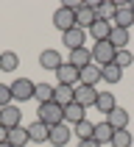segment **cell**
<instances>
[{
  "label": "cell",
  "instance_id": "1",
  "mask_svg": "<svg viewBox=\"0 0 134 147\" xmlns=\"http://www.w3.org/2000/svg\"><path fill=\"white\" fill-rule=\"evenodd\" d=\"M39 122H45L48 128H53V125H59V122H64V108L59 106V103H42L39 106Z\"/></svg>",
  "mask_w": 134,
  "mask_h": 147
},
{
  "label": "cell",
  "instance_id": "2",
  "mask_svg": "<svg viewBox=\"0 0 134 147\" xmlns=\"http://www.w3.org/2000/svg\"><path fill=\"white\" fill-rule=\"evenodd\" d=\"M8 89H11V97L17 103H25V100H34V89H36V83L31 78H17L14 83H8Z\"/></svg>",
  "mask_w": 134,
  "mask_h": 147
},
{
  "label": "cell",
  "instance_id": "3",
  "mask_svg": "<svg viewBox=\"0 0 134 147\" xmlns=\"http://www.w3.org/2000/svg\"><path fill=\"white\" fill-rule=\"evenodd\" d=\"M90 50H92V64H98V67L112 64V61H115V53H117V50L109 45V39L106 42H95Z\"/></svg>",
  "mask_w": 134,
  "mask_h": 147
},
{
  "label": "cell",
  "instance_id": "4",
  "mask_svg": "<svg viewBox=\"0 0 134 147\" xmlns=\"http://www.w3.org/2000/svg\"><path fill=\"white\" fill-rule=\"evenodd\" d=\"M53 25H56L62 33L70 31V28H75V11L67 8V6H59L56 11H53Z\"/></svg>",
  "mask_w": 134,
  "mask_h": 147
},
{
  "label": "cell",
  "instance_id": "5",
  "mask_svg": "<svg viewBox=\"0 0 134 147\" xmlns=\"http://www.w3.org/2000/svg\"><path fill=\"white\" fill-rule=\"evenodd\" d=\"M70 136H73V128H70L67 122H59V125H53V128H50V136H48V142H50L53 147H67Z\"/></svg>",
  "mask_w": 134,
  "mask_h": 147
},
{
  "label": "cell",
  "instance_id": "6",
  "mask_svg": "<svg viewBox=\"0 0 134 147\" xmlns=\"http://www.w3.org/2000/svg\"><path fill=\"white\" fill-rule=\"evenodd\" d=\"M84 42H87V31H81L78 25L62 33V45H67V50H78V47H84Z\"/></svg>",
  "mask_w": 134,
  "mask_h": 147
},
{
  "label": "cell",
  "instance_id": "7",
  "mask_svg": "<svg viewBox=\"0 0 134 147\" xmlns=\"http://www.w3.org/2000/svg\"><path fill=\"white\" fill-rule=\"evenodd\" d=\"M75 89V103L84 108H90L95 106V100H98V89L95 86H84V83H78V86H73Z\"/></svg>",
  "mask_w": 134,
  "mask_h": 147
},
{
  "label": "cell",
  "instance_id": "8",
  "mask_svg": "<svg viewBox=\"0 0 134 147\" xmlns=\"http://www.w3.org/2000/svg\"><path fill=\"white\" fill-rule=\"evenodd\" d=\"M20 119H23V111L11 103V106H6V108H0V125L6 128V131H11V128H17L20 125Z\"/></svg>",
  "mask_w": 134,
  "mask_h": 147
},
{
  "label": "cell",
  "instance_id": "9",
  "mask_svg": "<svg viewBox=\"0 0 134 147\" xmlns=\"http://www.w3.org/2000/svg\"><path fill=\"white\" fill-rule=\"evenodd\" d=\"M67 64H73L75 69H84V67H90L92 64V50L84 45V47L78 50H70V58H67Z\"/></svg>",
  "mask_w": 134,
  "mask_h": 147
},
{
  "label": "cell",
  "instance_id": "10",
  "mask_svg": "<svg viewBox=\"0 0 134 147\" xmlns=\"http://www.w3.org/2000/svg\"><path fill=\"white\" fill-rule=\"evenodd\" d=\"M56 81L59 86H78V69L73 64H62L56 69Z\"/></svg>",
  "mask_w": 134,
  "mask_h": 147
},
{
  "label": "cell",
  "instance_id": "11",
  "mask_svg": "<svg viewBox=\"0 0 134 147\" xmlns=\"http://www.w3.org/2000/svg\"><path fill=\"white\" fill-rule=\"evenodd\" d=\"M64 64V61H62V53H59V50H42V56H39V67L42 69H50V72H56L59 67Z\"/></svg>",
  "mask_w": 134,
  "mask_h": 147
},
{
  "label": "cell",
  "instance_id": "12",
  "mask_svg": "<svg viewBox=\"0 0 134 147\" xmlns=\"http://www.w3.org/2000/svg\"><path fill=\"white\" fill-rule=\"evenodd\" d=\"M112 136H115V128L103 119V122H95V131H92V139L98 142L100 147L103 144H112Z\"/></svg>",
  "mask_w": 134,
  "mask_h": 147
},
{
  "label": "cell",
  "instance_id": "13",
  "mask_svg": "<svg viewBox=\"0 0 134 147\" xmlns=\"http://www.w3.org/2000/svg\"><path fill=\"white\" fill-rule=\"evenodd\" d=\"M112 25H115V28H123V31H129V28L134 25V14H131V8H129V6H117L115 17H112Z\"/></svg>",
  "mask_w": 134,
  "mask_h": 147
},
{
  "label": "cell",
  "instance_id": "14",
  "mask_svg": "<svg viewBox=\"0 0 134 147\" xmlns=\"http://www.w3.org/2000/svg\"><path fill=\"white\" fill-rule=\"evenodd\" d=\"M100 81V67L98 64H90L84 67V69H78V83H84V86H98Z\"/></svg>",
  "mask_w": 134,
  "mask_h": 147
},
{
  "label": "cell",
  "instance_id": "15",
  "mask_svg": "<svg viewBox=\"0 0 134 147\" xmlns=\"http://www.w3.org/2000/svg\"><path fill=\"white\" fill-rule=\"evenodd\" d=\"M73 100H75V89L73 86H59V83L53 86V103H59L62 108H67Z\"/></svg>",
  "mask_w": 134,
  "mask_h": 147
},
{
  "label": "cell",
  "instance_id": "16",
  "mask_svg": "<svg viewBox=\"0 0 134 147\" xmlns=\"http://www.w3.org/2000/svg\"><path fill=\"white\" fill-rule=\"evenodd\" d=\"M81 119H87V108H84V106H78V103L73 100V103L64 108V122L73 128V125H78Z\"/></svg>",
  "mask_w": 134,
  "mask_h": 147
},
{
  "label": "cell",
  "instance_id": "17",
  "mask_svg": "<svg viewBox=\"0 0 134 147\" xmlns=\"http://www.w3.org/2000/svg\"><path fill=\"white\" fill-rule=\"evenodd\" d=\"M95 108H98L100 114H112V111H115L117 108V100H115V94H112V92H98V100H95Z\"/></svg>",
  "mask_w": 134,
  "mask_h": 147
},
{
  "label": "cell",
  "instance_id": "18",
  "mask_svg": "<svg viewBox=\"0 0 134 147\" xmlns=\"http://www.w3.org/2000/svg\"><path fill=\"white\" fill-rule=\"evenodd\" d=\"M109 33H112V22H106V20H95V22L90 25V36L95 42H106Z\"/></svg>",
  "mask_w": 134,
  "mask_h": 147
},
{
  "label": "cell",
  "instance_id": "19",
  "mask_svg": "<svg viewBox=\"0 0 134 147\" xmlns=\"http://www.w3.org/2000/svg\"><path fill=\"white\" fill-rule=\"evenodd\" d=\"M106 122L112 125L115 131H126V128H129V111H126V108H120V106H117L115 111H112V114L106 117Z\"/></svg>",
  "mask_w": 134,
  "mask_h": 147
},
{
  "label": "cell",
  "instance_id": "20",
  "mask_svg": "<svg viewBox=\"0 0 134 147\" xmlns=\"http://www.w3.org/2000/svg\"><path fill=\"white\" fill-rule=\"evenodd\" d=\"M28 142H31L28 128L17 125V128H11V131H8V144H11V147H28Z\"/></svg>",
  "mask_w": 134,
  "mask_h": 147
},
{
  "label": "cell",
  "instance_id": "21",
  "mask_svg": "<svg viewBox=\"0 0 134 147\" xmlns=\"http://www.w3.org/2000/svg\"><path fill=\"white\" fill-rule=\"evenodd\" d=\"M28 136H31V142L45 144V142H48V136H50V128H48L45 122H39V119H36V122L28 125Z\"/></svg>",
  "mask_w": 134,
  "mask_h": 147
},
{
  "label": "cell",
  "instance_id": "22",
  "mask_svg": "<svg viewBox=\"0 0 134 147\" xmlns=\"http://www.w3.org/2000/svg\"><path fill=\"white\" fill-rule=\"evenodd\" d=\"M129 39H131V33H129V31H123V28H115V25H112V33H109V45H112L115 50H126Z\"/></svg>",
  "mask_w": 134,
  "mask_h": 147
},
{
  "label": "cell",
  "instance_id": "23",
  "mask_svg": "<svg viewBox=\"0 0 134 147\" xmlns=\"http://www.w3.org/2000/svg\"><path fill=\"white\" fill-rule=\"evenodd\" d=\"M95 20H98V17H95V11H92V8H87V6H84L81 11H75V25H78L81 31H90V25L95 22Z\"/></svg>",
  "mask_w": 134,
  "mask_h": 147
},
{
  "label": "cell",
  "instance_id": "24",
  "mask_svg": "<svg viewBox=\"0 0 134 147\" xmlns=\"http://www.w3.org/2000/svg\"><path fill=\"white\" fill-rule=\"evenodd\" d=\"M17 67H20V56H17L14 50L0 53V69H3V72H14Z\"/></svg>",
  "mask_w": 134,
  "mask_h": 147
},
{
  "label": "cell",
  "instance_id": "25",
  "mask_svg": "<svg viewBox=\"0 0 134 147\" xmlns=\"http://www.w3.org/2000/svg\"><path fill=\"white\" fill-rule=\"evenodd\" d=\"M120 78H123V69L115 64H106V67H100V81H106L109 86L112 83H120Z\"/></svg>",
  "mask_w": 134,
  "mask_h": 147
},
{
  "label": "cell",
  "instance_id": "26",
  "mask_svg": "<svg viewBox=\"0 0 134 147\" xmlns=\"http://www.w3.org/2000/svg\"><path fill=\"white\" fill-rule=\"evenodd\" d=\"M34 100H39V106L42 103H50L53 100V83H36V89H34Z\"/></svg>",
  "mask_w": 134,
  "mask_h": 147
},
{
  "label": "cell",
  "instance_id": "27",
  "mask_svg": "<svg viewBox=\"0 0 134 147\" xmlns=\"http://www.w3.org/2000/svg\"><path fill=\"white\" fill-rule=\"evenodd\" d=\"M115 11H117V3H112V0H103V3H98V8H95V17H98V20H106V22H112Z\"/></svg>",
  "mask_w": 134,
  "mask_h": 147
},
{
  "label": "cell",
  "instance_id": "28",
  "mask_svg": "<svg viewBox=\"0 0 134 147\" xmlns=\"http://www.w3.org/2000/svg\"><path fill=\"white\" fill-rule=\"evenodd\" d=\"M92 131H95V122H90V119H81L78 125H73V136H78V139H92Z\"/></svg>",
  "mask_w": 134,
  "mask_h": 147
},
{
  "label": "cell",
  "instance_id": "29",
  "mask_svg": "<svg viewBox=\"0 0 134 147\" xmlns=\"http://www.w3.org/2000/svg\"><path fill=\"white\" fill-rule=\"evenodd\" d=\"M115 67H120V69H126V67H131L134 64V56H131V50L126 47V50H117L115 53V61H112Z\"/></svg>",
  "mask_w": 134,
  "mask_h": 147
},
{
  "label": "cell",
  "instance_id": "30",
  "mask_svg": "<svg viewBox=\"0 0 134 147\" xmlns=\"http://www.w3.org/2000/svg\"><path fill=\"white\" fill-rule=\"evenodd\" d=\"M112 147H131V133H129V131H115Z\"/></svg>",
  "mask_w": 134,
  "mask_h": 147
},
{
  "label": "cell",
  "instance_id": "31",
  "mask_svg": "<svg viewBox=\"0 0 134 147\" xmlns=\"http://www.w3.org/2000/svg\"><path fill=\"white\" fill-rule=\"evenodd\" d=\"M14 103V97H11V89H8L6 83H0V108H6Z\"/></svg>",
  "mask_w": 134,
  "mask_h": 147
},
{
  "label": "cell",
  "instance_id": "32",
  "mask_svg": "<svg viewBox=\"0 0 134 147\" xmlns=\"http://www.w3.org/2000/svg\"><path fill=\"white\" fill-rule=\"evenodd\" d=\"M78 147H100L95 139H78Z\"/></svg>",
  "mask_w": 134,
  "mask_h": 147
},
{
  "label": "cell",
  "instance_id": "33",
  "mask_svg": "<svg viewBox=\"0 0 134 147\" xmlns=\"http://www.w3.org/2000/svg\"><path fill=\"white\" fill-rule=\"evenodd\" d=\"M0 142H8V131L3 128V125H0Z\"/></svg>",
  "mask_w": 134,
  "mask_h": 147
},
{
  "label": "cell",
  "instance_id": "34",
  "mask_svg": "<svg viewBox=\"0 0 134 147\" xmlns=\"http://www.w3.org/2000/svg\"><path fill=\"white\" fill-rule=\"evenodd\" d=\"M0 147H11V144H8V142H0Z\"/></svg>",
  "mask_w": 134,
  "mask_h": 147
},
{
  "label": "cell",
  "instance_id": "35",
  "mask_svg": "<svg viewBox=\"0 0 134 147\" xmlns=\"http://www.w3.org/2000/svg\"><path fill=\"white\" fill-rule=\"evenodd\" d=\"M129 8H131V14H134V0H131V3H129Z\"/></svg>",
  "mask_w": 134,
  "mask_h": 147
}]
</instances>
